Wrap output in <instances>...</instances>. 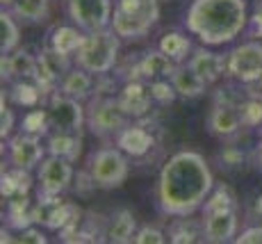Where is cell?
<instances>
[{
    "label": "cell",
    "mask_w": 262,
    "mask_h": 244,
    "mask_svg": "<svg viewBox=\"0 0 262 244\" xmlns=\"http://www.w3.org/2000/svg\"><path fill=\"white\" fill-rule=\"evenodd\" d=\"M214 190V176L199 151H178L158 178V208L167 217H191L203 210Z\"/></svg>",
    "instance_id": "6da1fadb"
},
{
    "label": "cell",
    "mask_w": 262,
    "mask_h": 244,
    "mask_svg": "<svg viewBox=\"0 0 262 244\" xmlns=\"http://www.w3.org/2000/svg\"><path fill=\"white\" fill-rule=\"evenodd\" d=\"M246 0H191L185 28L203 46H226L249 28Z\"/></svg>",
    "instance_id": "7a4b0ae2"
},
{
    "label": "cell",
    "mask_w": 262,
    "mask_h": 244,
    "mask_svg": "<svg viewBox=\"0 0 262 244\" xmlns=\"http://www.w3.org/2000/svg\"><path fill=\"white\" fill-rule=\"evenodd\" d=\"M160 21L158 0H117L110 28L125 42L142 39Z\"/></svg>",
    "instance_id": "3957f363"
},
{
    "label": "cell",
    "mask_w": 262,
    "mask_h": 244,
    "mask_svg": "<svg viewBox=\"0 0 262 244\" xmlns=\"http://www.w3.org/2000/svg\"><path fill=\"white\" fill-rule=\"evenodd\" d=\"M121 37L112 28L84 34V42L75 53V64L94 75H105L114 69L119 57Z\"/></svg>",
    "instance_id": "277c9868"
},
{
    "label": "cell",
    "mask_w": 262,
    "mask_h": 244,
    "mask_svg": "<svg viewBox=\"0 0 262 244\" xmlns=\"http://www.w3.org/2000/svg\"><path fill=\"white\" fill-rule=\"evenodd\" d=\"M130 174V165L125 153L114 146H107V149H100L92 155V162H89V176H92V182L100 190H114V187H121L125 182V178Z\"/></svg>",
    "instance_id": "5b68a950"
},
{
    "label": "cell",
    "mask_w": 262,
    "mask_h": 244,
    "mask_svg": "<svg viewBox=\"0 0 262 244\" xmlns=\"http://www.w3.org/2000/svg\"><path fill=\"white\" fill-rule=\"evenodd\" d=\"M48 126L50 133H73L80 135L82 126L87 124V112L82 108V100H75L71 96L55 91L48 100Z\"/></svg>",
    "instance_id": "8992f818"
},
{
    "label": "cell",
    "mask_w": 262,
    "mask_h": 244,
    "mask_svg": "<svg viewBox=\"0 0 262 244\" xmlns=\"http://www.w3.org/2000/svg\"><path fill=\"white\" fill-rule=\"evenodd\" d=\"M133 116L123 110L119 98L105 96V98H96L92 103V108L87 112V126L92 128L94 135L98 137H117L125 126L130 124Z\"/></svg>",
    "instance_id": "52a82bcc"
},
{
    "label": "cell",
    "mask_w": 262,
    "mask_h": 244,
    "mask_svg": "<svg viewBox=\"0 0 262 244\" xmlns=\"http://www.w3.org/2000/svg\"><path fill=\"white\" fill-rule=\"evenodd\" d=\"M69 18L82 32H98L112 25L114 5L112 0H67Z\"/></svg>",
    "instance_id": "ba28073f"
},
{
    "label": "cell",
    "mask_w": 262,
    "mask_h": 244,
    "mask_svg": "<svg viewBox=\"0 0 262 244\" xmlns=\"http://www.w3.org/2000/svg\"><path fill=\"white\" fill-rule=\"evenodd\" d=\"M39 196H59L69 190L73 180V160L62 155L48 153L39 165L37 171Z\"/></svg>",
    "instance_id": "9c48e42d"
},
{
    "label": "cell",
    "mask_w": 262,
    "mask_h": 244,
    "mask_svg": "<svg viewBox=\"0 0 262 244\" xmlns=\"http://www.w3.org/2000/svg\"><path fill=\"white\" fill-rule=\"evenodd\" d=\"M228 75L242 85L262 80V44L246 42L228 55Z\"/></svg>",
    "instance_id": "30bf717a"
},
{
    "label": "cell",
    "mask_w": 262,
    "mask_h": 244,
    "mask_svg": "<svg viewBox=\"0 0 262 244\" xmlns=\"http://www.w3.org/2000/svg\"><path fill=\"white\" fill-rule=\"evenodd\" d=\"M9 162H12L14 169L21 171H32L41 165V160L46 157V146L41 144V137L32 135V133H23L12 137L7 146Z\"/></svg>",
    "instance_id": "8fae6325"
},
{
    "label": "cell",
    "mask_w": 262,
    "mask_h": 244,
    "mask_svg": "<svg viewBox=\"0 0 262 244\" xmlns=\"http://www.w3.org/2000/svg\"><path fill=\"white\" fill-rule=\"evenodd\" d=\"M244 126L239 105L228 98H219L208 114V130L216 137H230Z\"/></svg>",
    "instance_id": "7c38bea8"
},
{
    "label": "cell",
    "mask_w": 262,
    "mask_h": 244,
    "mask_svg": "<svg viewBox=\"0 0 262 244\" xmlns=\"http://www.w3.org/2000/svg\"><path fill=\"white\" fill-rule=\"evenodd\" d=\"M239 219L235 210H219V212H208L203 221V237L210 244H224V242H235L237 237Z\"/></svg>",
    "instance_id": "4fadbf2b"
},
{
    "label": "cell",
    "mask_w": 262,
    "mask_h": 244,
    "mask_svg": "<svg viewBox=\"0 0 262 244\" xmlns=\"http://www.w3.org/2000/svg\"><path fill=\"white\" fill-rule=\"evenodd\" d=\"M187 64L199 75H203L208 85H214L221 75L228 73V57H224V55H219V53H212V50H208L203 44L189 55Z\"/></svg>",
    "instance_id": "5bb4252c"
},
{
    "label": "cell",
    "mask_w": 262,
    "mask_h": 244,
    "mask_svg": "<svg viewBox=\"0 0 262 244\" xmlns=\"http://www.w3.org/2000/svg\"><path fill=\"white\" fill-rule=\"evenodd\" d=\"M41 75L39 59H34L28 50H14L9 55H3V78L16 80H37Z\"/></svg>",
    "instance_id": "9a60e30c"
},
{
    "label": "cell",
    "mask_w": 262,
    "mask_h": 244,
    "mask_svg": "<svg viewBox=\"0 0 262 244\" xmlns=\"http://www.w3.org/2000/svg\"><path fill=\"white\" fill-rule=\"evenodd\" d=\"M39 67H41V75H39V85H55L64 78L73 67H71V55H64L55 50L53 46H46L39 55Z\"/></svg>",
    "instance_id": "2e32d148"
},
{
    "label": "cell",
    "mask_w": 262,
    "mask_h": 244,
    "mask_svg": "<svg viewBox=\"0 0 262 244\" xmlns=\"http://www.w3.org/2000/svg\"><path fill=\"white\" fill-rule=\"evenodd\" d=\"M153 144H155L153 135H150L146 128H142V126L128 124L117 135V146L123 151V153H128V155H133V157L146 155L150 149H153Z\"/></svg>",
    "instance_id": "e0dca14e"
},
{
    "label": "cell",
    "mask_w": 262,
    "mask_h": 244,
    "mask_svg": "<svg viewBox=\"0 0 262 244\" xmlns=\"http://www.w3.org/2000/svg\"><path fill=\"white\" fill-rule=\"evenodd\" d=\"M119 100L133 119H142V116L148 114L153 94H150V87H146L142 83H128L119 94Z\"/></svg>",
    "instance_id": "ac0fdd59"
},
{
    "label": "cell",
    "mask_w": 262,
    "mask_h": 244,
    "mask_svg": "<svg viewBox=\"0 0 262 244\" xmlns=\"http://www.w3.org/2000/svg\"><path fill=\"white\" fill-rule=\"evenodd\" d=\"M57 85L62 89V94L71 96L75 100H87L94 94V73H89V71H84L82 67L75 64Z\"/></svg>",
    "instance_id": "d6986e66"
},
{
    "label": "cell",
    "mask_w": 262,
    "mask_h": 244,
    "mask_svg": "<svg viewBox=\"0 0 262 244\" xmlns=\"http://www.w3.org/2000/svg\"><path fill=\"white\" fill-rule=\"evenodd\" d=\"M180 64L173 62L167 53L162 50H150V53L144 55V59L139 62V73L144 75L146 80H167L176 73Z\"/></svg>",
    "instance_id": "ffe728a7"
},
{
    "label": "cell",
    "mask_w": 262,
    "mask_h": 244,
    "mask_svg": "<svg viewBox=\"0 0 262 244\" xmlns=\"http://www.w3.org/2000/svg\"><path fill=\"white\" fill-rule=\"evenodd\" d=\"M171 83H173L178 96H183V98H196V96L205 94V89H208L205 78L196 73L189 64H180L176 69V73L171 75Z\"/></svg>",
    "instance_id": "44dd1931"
},
{
    "label": "cell",
    "mask_w": 262,
    "mask_h": 244,
    "mask_svg": "<svg viewBox=\"0 0 262 244\" xmlns=\"http://www.w3.org/2000/svg\"><path fill=\"white\" fill-rule=\"evenodd\" d=\"M135 233H137V221L130 210H119L110 219L107 228H105V240L112 244H125L135 242Z\"/></svg>",
    "instance_id": "7402d4cb"
},
{
    "label": "cell",
    "mask_w": 262,
    "mask_h": 244,
    "mask_svg": "<svg viewBox=\"0 0 262 244\" xmlns=\"http://www.w3.org/2000/svg\"><path fill=\"white\" fill-rule=\"evenodd\" d=\"M7 9L16 16V21L34 25V23H43L48 18L50 0H14Z\"/></svg>",
    "instance_id": "603a6c76"
},
{
    "label": "cell",
    "mask_w": 262,
    "mask_h": 244,
    "mask_svg": "<svg viewBox=\"0 0 262 244\" xmlns=\"http://www.w3.org/2000/svg\"><path fill=\"white\" fill-rule=\"evenodd\" d=\"M84 34L80 28H69V25H62V28H55L53 34H50V46H53L55 50H59V53L64 55H71L75 57V53H78V48L82 46L84 42Z\"/></svg>",
    "instance_id": "cb8c5ba5"
},
{
    "label": "cell",
    "mask_w": 262,
    "mask_h": 244,
    "mask_svg": "<svg viewBox=\"0 0 262 244\" xmlns=\"http://www.w3.org/2000/svg\"><path fill=\"white\" fill-rule=\"evenodd\" d=\"M18 39H21V30H18L16 16L9 9H3L0 12V53H14L18 48Z\"/></svg>",
    "instance_id": "d4e9b609"
},
{
    "label": "cell",
    "mask_w": 262,
    "mask_h": 244,
    "mask_svg": "<svg viewBox=\"0 0 262 244\" xmlns=\"http://www.w3.org/2000/svg\"><path fill=\"white\" fill-rule=\"evenodd\" d=\"M80 144H82L80 135H73V133H50L46 146H48V153L69 157V160H78Z\"/></svg>",
    "instance_id": "484cf974"
},
{
    "label": "cell",
    "mask_w": 262,
    "mask_h": 244,
    "mask_svg": "<svg viewBox=\"0 0 262 244\" xmlns=\"http://www.w3.org/2000/svg\"><path fill=\"white\" fill-rule=\"evenodd\" d=\"M158 48L162 50V53H167L173 62L183 64L191 53V42H189V37H185V34H180V32H167L160 39Z\"/></svg>",
    "instance_id": "4316f807"
},
{
    "label": "cell",
    "mask_w": 262,
    "mask_h": 244,
    "mask_svg": "<svg viewBox=\"0 0 262 244\" xmlns=\"http://www.w3.org/2000/svg\"><path fill=\"white\" fill-rule=\"evenodd\" d=\"M219 210H235L233 196H230L228 190H224V187H216L212 194L208 196V201H205V206H203V215H208V212H219Z\"/></svg>",
    "instance_id": "83f0119b"
},
{
    "label": "cell",
    "mask_w": 262,
    "mask_h": 244,
    "mask_svg": "<svg viewBox=\"0 0 262 244\" xmlns=\"http://www.w3.org/2000/svg\"><path fill=\"white\" fill-rule=\"evenodd\" d=\"M150 94H153L155 103L167 105V103H173V98L178 96V91H176L171 78H167V80H150Z\"/></svg>",
    "instance_id": "f1b7e54d"
},
{
    "label": "cell",
    "mask_w": 262,
    "mask_h": 244,
    "mask_svg": "<svg viewBox=\"0 0 262 244\" xmlns=\"http://www.w3.org/2000/svg\"><path fill=\"white\" fill-rule=\"evenodd\" d=\"M48 112H41V110H34L25 116L23 121V130L25 133H32V135H46L48 133Z\"/></svg>",
    "instance_id": "f546056e"
},
{
    "label": "cell",
    "mask_w": 262,
    "mask_h": 244,
    "mask_svg": "<svg viewBox=\"0 0 262 244\" xmlns=\"http://www.w3.org/2000/svg\"><path fill=\"white\" fill-rule=\"evenodd\" d=\"M167 237L160 228H150V226H144L135 233V244H164Z\"/></svg>",
    "instance_id": "4dcf8cb0"
},
{
    "label": "cell",
    "mask_w": 262,
    "mask_h": 244,
    "mask_svg": "<svg viewBox=\"0 0 262 244\" xmlns=\"http://www.w3.org/2000/svg\"><path fill=\"white\" fill-rule=\"evenodd\" d=\"M242 110V119H244V126H255L262 121V105L258 100H246V103L239 105Z\"/></svg>",
    "instance_id": "1f68e13d"
},
{
    "label": "cell",
    "mask_w": 262,
    "mask_h": 244,
    "mask_svg": "<svg viewBox=\"0 0 262 244\" xmlns=\"http://www.w3.org/2000/svg\"><path fill=\"white\" fill-rule=\"evenodd\" d=\"M14 91H16V94H14L16 100L23 103V105H34L37 98H39V91L34 87H30V85H25V80H18V85L14 87Z\"/></svg>",
    "instance_id": "d6a6232c"
},
{
    "label": "cell",
    "mask_w": 262,
    "mask_h": 244,
    "mask_svg": "<svg viewBox=\"0 0 262 244\" xmlns=\"http://www.w3.org/2000/svg\"><path fill=\"white\" fill-rule=\"evenodd\" d=\"M12 128H14V112L5 105V96H3V108H0V137L7 139L12 135Z\"/></svg>",
    "instance_id": "836d02e7"
},
{
    "label": "cell",
    "mask_w": 262,
    "mask_h": 244,
    "mask_svg": "<svg viewBox=\"0 0 262 244\" xmlns=\"http://www.w3.org/2000/svg\"><path fill=\"white\" fill-rule=\"evenodd\" d=\"M16 242H37V244H43V242H46V235H43V231H39L34 223H30V226L21 228Z\"/></svg>",
    "instance_id": "e575fe53"
},
{
    "label": "cell",
    "mask_w": 262,
    "mask_h": 244,
    "mask_svg": "<svg viewBox=\"0 0 262 244\" xmlns=\"http://www.w3.org/2000/svg\"><path fill=\"white\" fill-rule=\"evenodd\" d=\"M235 242H237V244H262V226L244 228L242 233H237Z\"/></svg>",
    "instance_id": "d590c367"
},
{
    "label": "cell",
    "mask_w": 262,
    "mask_h": 244,
    "mask_svg": "<svg viewBox=\"0 0 262 244\" xmlns=\"http://www.w3.org/2000/svg\"><path fill=\"white\" fill-rule=\"evenodd\" d=\"M251 25H253V37H258V34H262V5L258 7L255 16L251 18Z\"/></svg>",
    "instance_id": "8d00e7d4"
},
{
    "label": "cell",
    "mask_w": 262,
    "mask_h": 244,
    "mask_svg": "<svg viewBox=\"0 0 262 244\" xmlns=\"http://www.w3.org/2000/svg\"><path fill=\"white\" fill-rule=\"evenodd\" d=\"M0 3H3V7H9V5H12L14 0H0Z\"/></svg>",
    "instance_id": "74e56055"
},
{
    "label": "cell",
    "mask_w": 262,
    "mask_h": 244,
    "mask_svg": "<svg viewBox=\"0 0 262 244\" xmlns=\"http://www.w3.org/2000/svg\"><path fill=\"white\" fill-rule=\"evenodd\" d=\"M260 167H262V141H260Z\"/></svg>",
    "instance_id": "f35d334b"
}]
</instances>
